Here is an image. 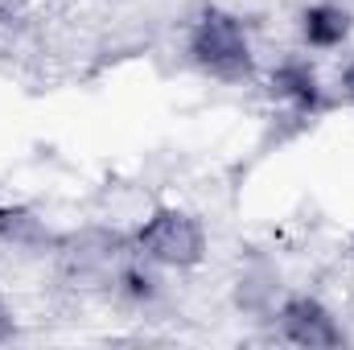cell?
Masks as SVG:
<instances>
[{
    "instance_id": "277c9868",
    "label": "cell",
    "mask_w": 354,
    "mask_h": 350,
    "mask_svg": "<svg viewBox=\"0 0 354 350\" xmlns=\"http://www.w3.org/2000/svg\"><path fill=\"white\" fill-rule=\"evenodd\" d=\"M301 33H305L309 46L334 50V46H342L346 33H351V12L338 8V4H313V8H305V17H301Z\"/></svg>"
},
{
    "instance_id": "52a82bcc",
    "label": "cell",
    "mask_w": 354,
    "mask_h": 350,
    "mask_svg": "<svg viewBox=\"0 0 354 350\" xmlns=\"http://www.w3.org/2000/svg\"><path fill=\"white\" fill-rule=\"evenodd\" d=\"M0 235L4 239H17V243H29L37 235V223L21 210H0Z\"/></svg>"
},
{
    "instance_id": "9c48e42d",
    "label": "cell",
    "mask_w": 354,
    "mask_h": 350,
    "mask_svg": "<svg viewBox=\"0 0 354 350\" xmlns=\"http://www.w3.org/2000/svg\"><path fill=\"white\" fill-rule=\"evenodd\" d=\"M342 87H346V95L354 99V66H346V75H342Z\"/></svg>"
},
{
    "instance_id": "5b68a950",
    "label": "cell",
    "mask_w": 354,
    "mask_h": 350,
    "mask_svg": "<svg viewBox=\"0 0 354 350\" xmlns=\"http://www.w3.org/2000/svg\"><path fill=\"white\" fill-rule=\"evenodd\" d=\"M272 95L284 99V103H292V107H301V111H309V107L322 103L317 75H313L309 66H301V62H288V66H280V71L272 75Z\"/></svg>"
},
{
    "instance_id": "8992f818",
    "label": "cell",
    "mask_w": 354,
    "mask_h": 350,
    "mask_svg": "<svg viewBox=\"0 0 354 350\" xmlns=\"http://www.w3.org/2000/svg\"><path fill=\"white\" fill-rule=\"evenodd\" d=\"M120 293L132 297V301H153L157 297V276H149L145 268H128L120 276Z\"/></svg>"
},
{
    "instance_id": "ba28073f",
    "label": "cell",
    "mask_w": 354,
    "mask_h": 350,
    "mask_svg": "<svg viewBox=\"0 0 354 350\" xmlns=\"http://www.w3.org/2000/svg\"><path fill=\"white\" fill-rule=\"evenodd\" d=\"M12 334V317H8V309L0 305V338H8Z\"/></svg>"
},
{
    "instance_id": "3957f363",
    "label": "cell",
    "mask_w": 354,
    "mask_h": 350,
    "mask_svg": "<svg viewBox=\"0 0 354 350\" xmlns=\"http://www.w3.org/2000/svg\"><path fill=\"white\" fill-rule=\"evenodd\" d=\"M280 334H284V342L309 347V350L338 347L342 342V330L334 326V317L317 301H309V297H297V301H288L280 309Z\"/></svg>"
},
{
    "instance_id": "6da1fadb",
    "label": "cell",
    "mask_w": 354,
    "mask_h": 350,
    "mask_svg": "<svg viewBox=\"0 0 354 350\" xmlns=\"http://www.w3.org/2000/svg\"><path fill=\"white\" fill-rule=\"evenodd\" d=\"M189 58L227 83H239L252 75V42L243 33V25L227 12H206L194 29H189Z\"/></svg>"
},
{
    "instance_id": "7a4b0ae2",
    "label": "cell",
    "mask_w": 354,
    "mask_h": 350,
    "mask_svg": "<svg viewBox=\"0 0 354 350\" xmlns=\"http://www.w3.org/2000/svg\"><path fill=\"white\" fill-rule=\"evenodd\" d=\"M136 248H140L145 260H153V264H165V268H194V264L202 260L206 239H202V227H198L189 214H181V210H161V214H153V219L140 227Z\"/></svg>"
}]
</instances>
